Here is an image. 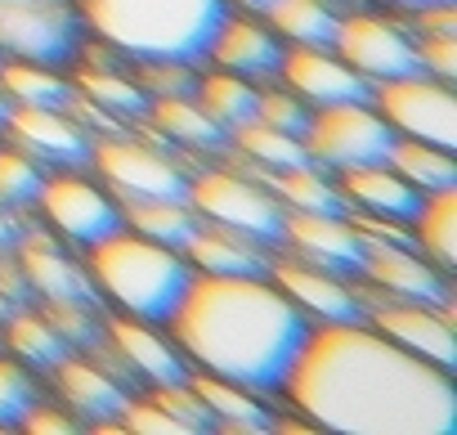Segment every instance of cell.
I'll return each mask as SVG.
<instances>
[{
    "label": "cell",
    "instance_id": "6da1fadb",
    "mask_svg": "<svg viewBox=\"0 0 457 435\" xmlns=\"http://www.w3.org/2000/svg\"><path fill=\"white\" fill-rule=\"evenodd\" d=\"M292 408L341 435H453V368H439L377 328L319 323L305 332L283 386Z\"/></svg>",
    "mask_w": 457,
    "mask_h": 435
},
{
    "label": "cell",
    "instance_id": "7a4b0ae2",
    "mask_svg": "<svg viewBox=\"0 0 457 435\" xmlns=\"http://www.w3.org/2000/svg\"><path fill=\"white\" fill-rule=\"evenodd\" d=\"M166 323L188 368L256 395L283 386L310 332L270 274H193Z\"/></svg>",
    "mask_w": 457,
    "mask_h": 435
},
{
    "label": "cell",
    "instance_id": "3957f363",
    "mask_svg": "<svg viewBox=\"0 0 457 435\" xmlns=\"http://www.w3.org/2000/svg\"><path fill=\"white\" fill-rule=\"evenodd\" d=\"M77 19L126 59L193 63L211 50L228 0H77Z\"/></svg>",
    "mask_w": 457,
    "mask_h": 435
},
{
    "label": "cell",
    "instance_id": "277c9868",
    "mask_svg": "<svg viewBox=\"0 0 457 435\" xmlns=\"http://www.w3.org/2000/svg\"><path fill=\"white\" fill-rule=\"evenodd\" d=\"M86 274L95 283V292H104L121 314L130 319H148V323H166L170 310L179 305L193 270L184 261V252L153 243L144 234H108L99 243L86 247Z\"/></svg>",
    "mask_w": 457,
    "mask_h": 435
},
{
    "label": "cell",
    "instance_id": "5b68a950",
    "mask_svg": "<svg viewBox=\"0 0 457 435\" xmlns=\"http://www.w3.org/2000/svg\"><path fill=\"white\" fill-rule=\"evenodd\" d=\"M395 130L372 104H328L310 113V126L301 135L305 157L323 171H354V166H377L395 148Z\"/></svg>",
    "mask_w": 457,
    "mask_h": 435
},
{
    "label": "cell",
    "instance_id": "8992f818",
    "mask_svg": "<svg viewBox=\"0 0 457 435\" xmlns=\"http://www.w3.org/2000/svg\"><path fill=\"white\" fill-rule=\"evenodd\" d=\"M188 206L211 225L238 230L265 247L283 243V221L287 211L278 206V197L265 188V180L243 175V171H206L197 180H188Z\"/></svg>",
    "mask_w": 457,
    "mask_h": 435
},
{
    "label": "cell",
    "instance_id": "52a82bcc",
    "mask_svg": "<svg viewBox=\"0 0 457 435\" xmlns=\"http://www.w3.org/2000/svg\"><path fill=\"white\" fill-rule=\"evenodd\" d=\"M372 108L399 139H421L439 148H457V99L453 86L426 72L372 81Z\"/></svg>",
    "mask_w": 457,
    "mask_h": 435
},
{
    "label": "cell",
    "instance_id": "ba28073f",
    "mask_svg": "<svg viewBox=\"0 0 457 435\" xmlns=\"http://www.w3.org/2000/svg\"><path fill=\"white\" fill-rule=\"evenodd\" d=\"M81 50L72 0H0V59L63 68Z\"/></svg>",
    "mask_w": 457,
    "mask_h": 435
},
{
    "label": "cell",
    "instance_id": "9c48e42d",
    "mask_svg": "<svg viewBox=\"0 0 457 435\" xmlns=\"http://www.w3.org/2000/svg\"><path fill=\"white\" fill-rule=\"evenodd\" d=\"M90 162H95L99 180L121 202L188 197V175L175 166V157L153 148V144H144V139H104V144L90 148Z\"/></svg>",
    "mask_w": 457,
    "mask_h": 435
},
{
    "label": "cell",
    "instance_id": "30bf717a",
    "mask_svg": "<svg viewBox=\"0 0 457 435\" xmlns=\"http://www.w3.org/2000/svg\"><path fill=\"white\" fill-rule=\"evenodd\" d=\"M99 355H104V368L126 386L130 377H144L148 386H175V381H188V359L179 355L175 341H166L148 319H108L104 323V337H99Z\"/></svg>",
    "mask_w": 457,
    "mask_h": 435
},
{
    "label": "cell",
    "instance_id": "8fae6325",
    "mask_svg": "<svg viewBox=\"0 0 457 435\" xmlns=\"http://www.w3.org/2000/svg\"><path fill=\"white\" fill-rule=\"evenodd\" d=\"M332 50H337L363 81H390V77L421 72L412 37H408L399 23L381 19V14H363V10L341 14V19H337Z\"/></svg>",
    "mask_w": 457,
    "mask_h": 435
},
{
    "label": "cell",
    "instance_id": "7c38bea8",
    "mask_svg": "<svg viewBox=\"0 0 457 435\" xmlns=\"http://www.w3.org/2000/svg\"><path fill=\"white\" fill-rule=\"evenodd\" d=\"M37 206L46 215V225L59 238L77 243V247H90V243H99V238L121 230V206L112 202V193L90 184V180H81V175L46 180L41 193H37Z\"/></svg>",
    "mask_w": 457,
    "mask_h": 435
},
{
    "label": "cell",
    "instance_id": "4fadbf2b",
    "mask_svg": "<svg viewBox=\"0 0 457 435\" xmlns=\"http://www.w3.org/2000/svg\"><path fill=\"white\" fill-rule=\"evenodd\" d=\"M363 297V314L372 319L377 332H386L390 341H399L403 350L453 368L457 359V337H453V310L448 305H421V301H399L386 292H359Z\"/></svg>",
    "mask_w": 457,
    "mask_h": 435
},
{
    "label": "cell",
    "instance_id": "5bb4252c",
    "mask_svg": "<svg viewBox=\"0 0 457 435\" xmlns=\"http://www.w3.org/2000/svg\"><path fill=\"white\" fill-rule=\"evenodd\" d=\"M278 77H283L287 90H296L310 108H328V104H372V81H363L341 54H332V46H296V50H287Z\"/></svg>",
    "mask_w": 457,
    "mask_h": 435
},
{
    "label": "cell",
    "instance_id": "9a60e30c",
    "mask_svg": "<svg viewBox=\"0 0 457 435\" xmlns=\"http://www.w3.org/2000/svg\"><path fill=\"white\" fill-rule=\"evenodd\" d=\"M270 279L278 283V292L305 314V319H319V323H354L363 319V297L359 288H350L341 274L332 270H319L310 261H296V256H283V261H270Z\"/></svg>",
    "mask_w": 457,
    "mask_h": 435
},
{
    "label": "cell",
    "instance_id": "2e32d148",
    "mask_svg": "<svg viewBox=\"0 0 457 435\" xmlns=\"http://www.w3.org/2000/svg\"><path fill=\"white\" fill-rule=\"evenodd\" d=\"M283 243L296 261H310L332 274H359L363 265V238L354 221H341L332 211H287Z\"/></svg>",
    "mask_w": 457,
    "mask_h": 435
},
{
    "label": "cell",
    "instance_id": "e0dca14e",
    "mask_svg": "<svg viewBox=\"0 0 457 435\" xmlns=\"http://www.w3.org/2000/svg\"><path fill=\"white\" fill-rule=\"evenodd\" d=\"M359 274L399 301H421V305H448V283L444 270L430 265L417 247H395V243H363V265Z\"/></svg>",
    "mask_w": 457,
    "mask_h": 435
},
{
    "label": "cell",
    "instance_id": "ac0fdd59",
    "mask_svg": "<svg viewBox=\"0 0 457 435\" xmlns=\"http://www.w3.org/2000/svg\"><path fill=\"white\" fill-rule=\"evenodd\" d=\"M5 130L32 162H54V166L90 162V135L68 108H10Z\"/></svg>",
    "mask_w": 457,
    "mask_h": 435
},
{
    "label": "cell",
    "instance_id": "d6986e66",
    "mask_svg": "<svg viewBox=\"0 0 457 435\" xmlns=\"http://www.w3.org/2000/svg\"><path fill=\"white\" fill-rule=\"evenodd\" d=\"M19 274L41 301H95V283L86 265L68 261L54 238L46 234H19Z\"/></svg>",
    "mask_w": 457,
    "mask_h": 435
},
{
    "label": "cell",
    "instance_id": "ffe728a7",
    "mask_svg": "<svg viewBox=\"0 0 457 435\" xmlns=\"http://www.w3.org/2000/svg\"><path fill=\"white\" fill-rule=\"evenodd\" d=\"M206 54L215 59V68L238 72V77L252 81V77H278L287 46H283V37H278L270 23L228 19V14H224V23H220V32H215V41H211Z\"/></svg>",
    "mask_w": 457,
    "mask_h": 435
},
{
    "label": "cell",
    "instance_id": "44dd1931",
    "mask_svg": "<svg viewBox=\"0 0 457 435\" xmlns=\"http://www.w3.org/2000/svg\"><path fill=\"white\" fill-rule=\"evenodd\" d=\"M341 197L345 206H354L359 215H377V221H399L408 225L417 206H421V188H412L395 166L377 162V166H354V171H341Z\"/></svg>",
    "mask_w": 457,
    "mask_h": 435
},
{
    "label": "cell",
    "instance_id": "7402d4cb",
    "mask_svg": "<svg viewBox=\"0 0 457 435\" xmlns=\"http://www.w3.org/2000/svg\"><path fill=\"white\" fill-rule=\"evenodd\" d=\"M50 372H54V386H59V395H63V404H68L72 417L108 422V417H121V408L130 404L126 386H121L104 364H95V359L68 355V359H63L59 368H50Z\"/></svg>",
    "mask_w": 457,
    "mask_h": 435
},
{
    "label": "cell",
    "instance_id": "603a6c76",
    "mask_svg": "<svg viewBox=\"0 0 457 435\" xmlns=\"http://www.w3.org/2000/svg\"><path fill=\"white\" fill-rule=\"evenodd\" d=\"M184 261L193 274H270V252L265 243L224 230V225H202L193 230V238L184 243Z\"/></svg>",
    "mask_w": 457,
    "mask_h": 435
},
{
    "label": "cell",
    "instance_id": "cb8c5ba5",
    "mask_svg": "<svg viewBox=\"0 0 457 435\" xmlns=\"http://www.w3.org/2000/svg\"><path fill=\"white\" fill-rule=\"evenodd\" d=\"M193 390L202 395L215 431H238V435H261V431H274V417L270 408L261 404L256 390L247 386H234V381H220V377H206V372H188Z\"/></svg>",
    "mask_w": 457,
    "mask_h": 435
},
{
    "label": "cell",
    "instance_id": "d4e9b609",
    "mask_svg": "<svg viewBox=\"0 0 457 435\" xmlns=\"http://www.w3.org/2000/svg\"><path fill=\"white\" fill-rule=\"evenodd\" d=\"M0 90L14 108H68L77 95L72 81L59 77V68L28 59H0Z\"/></svg>",
    "mask_w": 457,
    "mask_h": 435
},
{
    "label": "cell",
    "instance_id": "484cf974",
    "mask_svg": "<svg viewBox=\"0 0 457 435\" xmlns=\"http://www.w3.org/2000/svg\"><path fill=\"white\" fill-rule=\"evenodd\" d=\"M412 225H417V238H412L417 252L448 274L457 265V188L426 193L417 215H412Z\"/></svg>",
    "mask_w": 457,
    "mask_h": 435
},
{
    "label": "cell",
    "instance_id": "4316f807",
    "mask_svg": "<svg viewBox=\"0 0 457 435\" xmlns=\"http://www.w3.org/2000/svg\"><path fill=\"white\" fill-rule=\"evenodd\" d=\"M202 215L188 206V197H139L126 202V225L153 243H166L175 252H184V243L193 238Z\"/></svg>",
    "mask_w": 457,
    "mask_h": 435
},
{
    "label": "cell",
    "instance_id": "83f0119b",
    "mask_svg": "<svg viewBox=\"0 0 457 435\" xmlns=\"http://www.w3.org/2000/svg\"><path fill=\"white\" fill-rule=\"evenodd\" d=\"M261 180H265V188L278 197L283 211H332V215L345 211L341 188H337V184L323 175V166H314V162L287 166V171H270V175H261Z\"/></svg>",
    "mask_w": 457,
    "mask_h": 435
},
{
    "label": "cell",
    "instance_id": "f1b7e54d",
    "mask_svg": "<svg viewBox=\"0 0 457 435\" xmlns=\"http://www.w3.org/2000/svg\"><path fill=\"white\" fill-rule=\"evenodd\" d=\"M148 117L157 126V135H166L170 144L184 148H220L224 144V126H215L202 104L193 95H170V99H148Z\"/></svg>",
    "mask_w": 457,
    "mask_h": 435
},
{
    "label": "cell",
    "instance_id": "f546056e",
    "mask_svg": "<svg viewBox=\"0 0 457 435\" xmlns=\"http://www.w3.org/2000/svg\"><path fill=\"white\" fill-rule=\"evenodd\" d=\"M5 346H10V355H14L19 364L41 368V372L59 368V364L72 355V346L63 341V332H59L46 314H32V310H14V314L5 319Z\"/></svg>",
    "mask_w": 457,
    "mask_h": 435
},
{
    "label": "cell",
    "instance_id": "4dcf8cb0",
    "mask_svg": "<svg viewBox=\"0 0 457 435\" xmlns=\"http://www.w3.org/2000/svg\"><path fill=\"white\" fill-rule=\"evenodd\" d=\"M228 135H234V148H238L261 175L287 171V166H305V162H310L301 135H287V130H278V126H270V121H261V117L234 126Z\"/></svg>",
    "mask_w": 457,
    "mask_h": 435
},
{
    "label": "cell",
    "instance_id": "1f68e13d",
    "mask_svg": "<svg viewBox=\"0 0 457 435\" xmlns=\"http://www.w3.org/2000/svg\"><path fill=\"white\" fill-rule=\"evenodd\" d=\"M386 166H395L412 188L421 193H439V188H457V162L453 148L439 144H421V139H395Z\"/></svg>",
    "mask_w": 457,
    "mask_h": 435
},
{
    "label": "cell",
    "instance_id": "d6a6232c",
    "mask_svg": "<svg viewBox=\"0 0 457 435\" xmlns=\"http://www.w3.org/2000/svg\"><path fill=\"white\" fill-rule=\"evenodd\" d=\"M193 99H197L202 113H206L215 126H224V130H234V126H243V121L256 117V86H252L247 77H238V72H224V68L211 72V77H197Z\"/></svg>",
    "mask_w": 457,
    "mask_h": 435
},
{
    "label": "cell",
    "instance_id": "836d02e7",
    "mask_svg": "<svg viewBox=\"0 0 457 435\" xmlns=\"http://www.w3.org/2000/svg\"><path fill=\"white\" fill-rule=\"evenodd\" d=\"M265 19L292 46H332L341 14L328 5V0H274V5L265 10Z\"/></svg>",
    "mask_w": 457,
    "mask_h": 435
},
{
    "label": "cell",
    "instance_id": "e575fe53",
    "mask_svg": "<svg viewBox=\"0 0 457 435\" xmlns=\"http://www.w3.org/2000/svg\"><path fill=\"white\" fill-rule=\"evenodd\" d=\"M77 95H86L95 108H104V113H112V117H144L148 113V95L130 81V77H121V72H112V68H81L77 72Z\"/></svg>",
    "mask_w": 457,
    "mask_h": 435
},
{
    "label": "cell",
    "instance_id": "d590c367",
    "mask_svg": "<svg viewBox=\"0 0 457 435\" xmlns=\"http://www.w3.org/2000/svg\"><path fill=\"white\" fill-rule=\"evenodd\" d=\"M46 175H41V162H32L23 148H0V202L5 206H32L37 193H41Z\"/></svg>",
    "mask_w": 457,
    "mask_h": 435
},
{
    "label": "cell",
    "instance_id": "8d00e7d4",
    "mask_svg": "<svg viewBox=\"0 0 457 435\" xmlns=\"http://www.w3.org/2000/svg\"><path fill=\"white\" fill-rule=\"evenodd\" d=\"M130 81H135L148 99H170V95H193V90H197L193 63H179V59H139Z\"/></svg>",
    "mask_w": 457,
    "mask_h": 435
},
{
    "label": "cell",
    "instance_id": "74e56055",
    "mask_svg": "<svg viewBox=\"0 0 457 435\" xmlns=\"http://www.w3.org/2000/svg\"><path fill=\"white\" fill-rule=\"evenodd\" d=\"M37 399L41 390L32 381V368L19 359H0V426H19Z\"/></svg>",
    "mask_w": 457,
    "mask_h": 435
},
{
    "label": "cell",
    "instance_id": "f35d334b",
    "mask_svg": "<svg viewBox=\"0 0 457 435\" xmlns=\"http://www.w3.org/2000/svg\"><path fill=\"white\" fill-rule=\"evenodd\" d=\"M153 404H162V408L179 422V431H184V435H206V431H215V422H211V413H206L202 395L193 390V381L153 386Z\"/></svg>",
    "mask_w": 457,
    "mask_h": 435
},
{
    "label": "cell",
    "instance_id": "ab89813d",
    "mask_svg": "<svg viewBox=\"0 0 457 435\" xmlns=\"http://www.w3.org/2000/svg\"><path fill=\"white\" fill-rule=\"evenodd\" d=\"M310 104L296 95V90H256V117L287 130V135H305L310 126Z\"/></svg>",
    "mask_w": 457,
    "mask_h": 435
},
{
    "label": "cell",
    "instance_id": "60d3db41",
    "mask_svg": "<svg viewBox=\"0 0 457 435\" xmlns=\"http://www.w3.org/2000/svg\"><path fill=\"white\" fill-rule=\"evenodd\" d=\"M417 46V63L426 77H439V81H453L457 77V37L444 32V37H421L412 41Z\"/></svg>",
    "mask_w": 457,
    "mask_h": 435
},
{
    "label": "cell",
    "instance_id": "b9f144b4",
    "mask_svg": "<svg viewBox=\"0 0 457 435\" xmlns=\"http://www.w3.org/2000/svg\"><path fill=\"white\" fill-rule=\"evenodd\" d=\"M121 417H126L121 426H126V431H139V435H184L179 422H175L162 404H153V399H139V404L130 399V404L121 408Z\"/></svg>",
    "mask_w": 457,
    "mask_h": 435
},
{
    "label": "cell",
    "instance_id": "7bdbcfd3",
    "mask_svg": "<svg viewBox=\"0 0 457 435\" xmlns=\"http://www.w3.org/2000/svg\"><path fill=\"white\" fill-rule=\"evenodd\" d=\"M19 426H23V431H37V435H72V431H81V422H77L72 413H63V408H46L41 399L23 413Z\"/></svg>",
    "mask_w": 457,
    "mask_h": 435
},
{
    "label": "cell",
    "instance_id": "ee69618b",
    "mask_svg": "<svg viewBox=\"0 0 457 435\" xmlns=\"http://www.w3.org/2000/svg\"><path fill=\"white\" fill-rule=\"evenodd\" d=\"M19 243V225H14V206L0 202V252H10Z\"/></svg>",
    "mask_w": 457,
    "mask_h": 435
},
{
    "label": "cell",
    "instance_id": "f6af8a7d",
    "mask_svg": "<svg viewBox=\"0 0 457 435\" xmlns=\"http://www.w3.org/2000/svg\"><path fill=\"white\" fill-rule=\"evenodd\" d=\"M390 5H408V10H426V5H453V0H390Z\"/></svg>",
    "mask_w": 457,
    "mask_h": 435
},
{
    "label": "cell",
    "instance_id": "bcb514c9",
    "mask_svg": "<svg viewBox=\"0 0 457 435\" xmlns=\"http://www.w3.org/2000/svg\"><path fill=\"white\" fill-rule=\"evenodd\" d=\"M238 5H243V10H252V14H265V10L274 5V0H238Z\"/></svg>",
    "mask_w": 457,
    "mask_h": 435
},
{
    "label": "cell",
    "instance_id": "7dc6e473",
    "mask_svg": "<svg viewBox=\"0 0 457 435\" xmlns=\"http://www.w3.org/2000/svg\"><path fill=\"white\" fill-rule=\"evenodd\" d=\"M10 108H14V104L5 99V90H0V126H5V117H10Z\"/></svg>",
    "mask_w": 457,
    "mask_h": 435
},
{
    "label": "cell",
    "instance_id": "c3c4849f",
    "mask_svg": "<svg viewBox=\"0 0 457 435\" xmlns=\"http://www.w3.org/2000/svg\"><path fill=\"white\" fill-rule=\"evenodd\" d=\"M328 5H332V10H337V5H345V0H328ZM350 5H354V0H350Z\"/></svg>",
    "mask_w": 457,
    "mask_h": 435
}]
</instances>
